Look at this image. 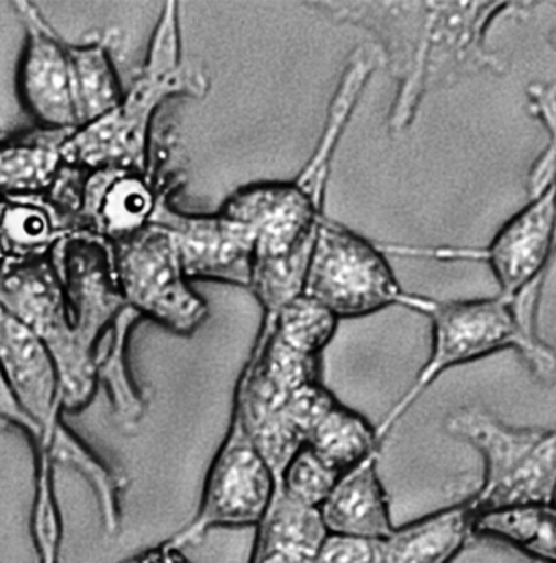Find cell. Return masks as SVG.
I'll return each mask as SVG.
<instances>
[{"label": "cell", "instance_id": "obj_1", "mask_svg": "<svg viewBox=\"0 0 556 563\" xmlns=\"http://www.w3.org/2000/svg\"><path fill=\"white\" fill-rule=\"evenodd\" d=\"M305 8L375 38L394 97L388 111L390 136L413 126L427 95L479 74L502 75L487 34L493 22L530 14L533 2H434V0H315Z\"/></svg>", "mask_w": 556, "mask_h": 563}, {"label": "cell", "instance_id": "obj_2", "mask_svg": "<svg viewBox=\"0 0 556 563\" xmlns=\"http://www.w3.org/2000/svg\"><path fill=\"white\" fill-rule=\"evenodd\" d=\"M212 81L209 71L186 60L180 38V4L160 9L146 60L124 88L120 103L100 120L78 128L62 144L65 164L84 173L123 169L149 173L156 118L167 101L202 100Z\"/></svg>", "mask_w": 556, "mask_h": 563}, {"label": "cell", "instance_id": "obj_3", "mask_svg": "<svg viewBox=\"0 0 556 563\" xmlns=\"http://www.w3.org/2000/svg\"><path fill=\"white\" fill-rule=\"evenodd\" d=\"M408 309L430 319L431 354L407 394L375 427L380 446L414 401L444 372L457 365L513 349L538 380L549 384L556 378V352L536 331L538 306L510 301L500 295L466 301H437L413 295Z\"/></svg>", "mask_w": 556, "mask_h": 563}, {"label": "cell", "instance_id": "obj_4", "mask_svg": "<svg viewBox=\"0 0 556 563\" xmlns=\"http://www.w3.org/2000/svg\"><path fill=\"white\" fill-rule=\"evenodd\" d=\"M329 179L302 167L292 180L238 187L219 212L242 223L255 239L249 291L263 312L278 311L301 296L309 256L325 219Z\"/></svg>", "mask_w": 556, "mask_h": 563}, {"label": "cell", "instance_id": "obj_5", "mask_svg": "<svg viewBox=\"0 0 556 563\" xmlns=\"http://www.w3.org/2000/svg\"><path fill=\"white\" fill-rule=\"evenodd\" d=\"M446 431L482 456V483L467 499L474 516L556 504V430L510 427L482 408L464 407L447 417Z\"/></svg>", "mask_w": 556, "mask_h": 563}, {"label": "cell", "instance_id": "obj_6", "mask_svg": "<svg viewBox=\"0 0 556 563\" xmlns=\"http://www.w3.org/2000/svg\"><path fill=\"white\" fill-rule=\"evenodd\" d=\"M401 288L378 243L335 220H322L309 256L301 296L341 319L367 318L391 306L407 308Z\"/></svg>", "mask_w": 556, "mask_h": 563}, {"label": "cell", "instance_id": "obj_7", "mask_svg": "<svg viewBox=\"0 0 556 563\" xmlns=\"http://www.w3.org/2000/svg\"><path fill=\"white\" fill-rule=\"evenodd\" d=\"M64 299V319L75 361L85 378L98 382V354L127 308L114 273L113 246L94 233H67L51 253Z\"/></svg>", "mask_w": 556, "mask_h": 563}, {"label": "cell", "instance_id": "obj_8", "mask_svg": "<svg viewBox=\"0 0 556 563\" xmlns=\"http://www.w3.org/2000/svg\"><path fill=\"white\" fill-rule=\"evenodd\" d=\"M113 246L114 273L127 308L182 338L209 319V305L184 273L173 236L163 227H144Z\"/></svg>", "mask_w": 556, "mask_h": 563}, {"label": "cell", "instance_id": "obj_9", "mask_svg": "<svg viewBox=\"0 0 556 563\" xmlns=\"http://www.w3.org/2000/svg\"><path fill=\"white\" fill-rule=\"evenodd\" d=\"M275 490V474L253 443L242 410L233 407L229 433L207 474L197 516L167 542L186 550L213 529L256 527Z\"/></svg>", "mask_w": 556, "mask_h": 563}, {"label": "cell", "instance_id": "obj_10", "mask_svg": "<svg viewBox=\"0 0 556 563\" xmlns=\"http://www.w3.org/2000/svg\"><path fill=\"white\" fill-rule=\"evenodd\" d=\"M174 173L170 170L164 179L151 223L173 236L189 282L202 279L249 289L255 262L252 232L219 210L190 213L177 209L174 197L186 184V176Z\"/></svg>", "mask_w": 556, "mask_h": 563}, {"label": "cell", "instance_id": "obj_11", "mask_svg": "<svg viewBox=\"0 0 556 563\" xmlns=\"http://www.w3.org/2000/svg\"><path fill=\"white\" fill-rule=\"evenodd\" d=\"M0 308L27 325L47 345L60 375L64 408L81 410L90 405L98 385H90L78 372L65 325L60 283L51 255L4 260L0 265Z\"/></svg>", "mask_w": 556, "mask_h": 563}, {"label": "cell", "instance_id": "obj_12", "mask_svg": "<svg viewBox=\"0 0 556 563\" xmlns=\"http://www.w3.org/2000/svg\"><path fill=\"white\" fill-rule=\"evenodd\" d=\"M12 8L25 32L18 67L22 108L42 130H77L67 42L37 4L19 0Z\"/></svg>", "mask_w": 556, "mask_h": 563}, {"label": "cell", "instance_id": "obj_13", "mask_svg": "<svg viewBox=\"0 0 556 563\" xmlns=\"http://www.w3.org/2000/svg\"><path fill=\"white\" fill-rule=\"evenodd\" d=\"M512 217L486 249H467V260L486 262L496 276L499 295L515 301L540 296L556 255V213L553 183Z\"/></svg>", "mask_w": 556, "mask_h": 563}, {"label": "cell", "instance_id": "obj_14", "mask_svg": "<svg viewBox=\"0 0 556 563\" xmlns=\"http://www.w3.org/2000/svg\"><path fill=\"white\" fill-rule=\"evenodd\" d=\"M0 364L32 423L38 428V453L51 450L62 431V384L47 345L27 325L0 308Z\"/></svg>", "mask_w": 556, "mask_h": 563}, {"label": "cell", "instance_id": "obj_15", "mask_svg": "<svg viewBox=\"0 0 556 563\" xmlns=\"http://www.w3.org/2000/svg\"><path fill=\"white\" fill-rule=\"evenodd\" d=\"M378 456L380 450L342 473L319 507L327 533L367 539H387L393 533L390 503L378 476Z\"/></svg>", "mask_w": 556, "mask_h": 563}, {"label": "cell", "instance_id": "obj_16", "mask_svg": "<svg viewBox=\"0 0 556 563\" xmlns=\"http://www.w3.org/2000/svg\"><path fill=\"white\" fill-rule=\"evenodd\" d=\"M325 537L319 510L289 499L276 484L271 504L256 526L249 563H318Z\"/></svg>", "mask_w": 556, "mask_h": 563}, {"label": "cell", "instance_id": "obj_17", "mask_svg": "<svg viewBox=\"0 0 556 563\" xmlns=\"http://www.w3.org/2000/svg\"><path fill=\"white\" fill-rule=\"evenodd\" d=\"M474 537L469 500L394 527L385 539V563H451Z\"/></svg>", "mask_w": 556, "mask_h": 563}, {"label": "cell", "instance_id": "obj_18", "mask_svg": "<svg viewBox=\"0 0 556 563\" xmlns=\"http://www.w3.org/2000/svg\"><path fill=\"white\" fill-rule=\"evenodd\" d=\"M116 41L118 31H110L80 44H68L77 130L110 113L123 97L113 54Z\"/></svg>", "mask_w": 556, "mask_h": 563}, {"label": "cell", "instance_id": "obj_19", "mask_svg": "<svg viewBox=\"0 0 556 563\" xmlns=\"http://www.w3.org/2000/svg\"><path fill=\"white\" fill-rule=\"evenodd\" d=\"M71 131H37L0 141V199L47 196L64 173L62 144Z\"/></svg>", "mask_w": 556, "mask_h": 563}, {"label": "cell", "instance_id": "obj_20", "mask_svg": "<svg viewBox=\"0 0 556 563\" xmlns=\"http://www.w3.org/2000/svg\"><path fill=\"white\" fill-rule=\"evenodd\" d=\"M71 229L47 196L0 199V250L5 258L51 255Z\"/></svg>", "mask_w": 556, "mask_h": 563}, {"label": "cell", "instance_id": "obj_21", "mask_svg": "<svg viewBox=\"0 0 556 563\" xmlns=\"http://www.w3.org/2000/svg\"><path fill=\"white\" fill-rule=\"evenodd\" d=\"M499 540L533 563H556V504L492 510L474 516V537Z\"/></svg>", "mask_w": 556, "mask_h": 563}, {"label": "cell", "instance_id": "obj_22", "mask_svg": "<svg viewBox=\"0 0 556 563\" xmlns=\"http://www.w3.org/2000/svg\"><path fill=\"white\" fill-rule=\"evenodd\" d=\"M141 321L133 309H124L108 334V344L98 354V382L107 387L114 411L126 427H136L146 411V400L134 382L127 357L131 332Z\"/></svg>", "mask_w": 556, "mask_h": 563}, {"label": "cell", "instance_id": "obj_23", "mask_svg": "<svg viewBox=\"0 0 556 563\" xmlns=\"http://www.w3.org/2000/svg\"><path fill=\"white\" fill-rule=\"evenodd\" d=\"M305 446L311 448L324 463L341 474L357 466L381 448L377 441V431L367 418L341 401L309 434Z\"/></svg>", "mask_w": 556, "mask_h": 563}, {"label": "cell", "instance_id": "obj_24", "mask_svg": "<svg viewBox=\"0 0 556 563\" xmlns=\"http://www.w3.org/2000/svg\"><path fill=\"white\" fill-rule=\"evenodd\" d=\"M271 318L278 334L298 351L321 357L331 344L338 321L321 306L304 296H298L278 311L263 312Z\"/></svg>", "mask_w": 556, "mask_h": 563}, {"label": "cell", "instance_id": "obj_25", "mask_svg": "<svg viewBox=\"0 0 556 563\" xmlns=\"http://www.w3.org/2000/svg\"><path fill=\"white\" fill-rule=\"evenodd\" d=\"M341 473L332 470L309 446H302L289 461L281 477L276 481L282 493L301 504L318 509L334 489Z\"/></svg>", "mask_w": 556, "mask_h": 563}, {"label": "cell", "instance_id": "obj_26", "mask_svg": "<svg viewBox=\"0 0 556 563\" xmlns=\"http://www.w3.org/2000/svg\"><path fill=\"white\" fill-rule=\"evenodd\" d=\"M530 108L548 131V146L535 161L529 179V197L543 192L556 176V88H529Z\"/></svg>", "mask_w": 556, "mask_h": 563}, {"label": "cell", "instance_id": "obj_27", "mask_svg": "<svg viewBox=\"0 0 556 563\" xmlns=\"http://www.w3.org/2000/svg\"><path fill=\"white\" fill-rule=\"evenodd\" d=\"M337 404V398L321 384V380H312L296 388L289 395L288 400L282 405L281 413L305 444L309 434Z\"/></svg>", "mask_w": 556, "mask_h": 563}, {"label": "cell", "instance_id": "obj_28", "mask_svg": "<svg viewBox=\"0 0 556 563\" xmlns=\"http://www.w3.org/2000/svg\"><path fill=\"white\" fill-rule=\"evenodd\" d=\"M318 563H385V539L327 533Z\"/></svg>", "mask_w": 556, "mask_h": 563}, {"label": "cell", "instance_id": "obj_29", "mask_svg": "<svg viewBox=\"0 0 556 563\" xmlns=\"http://www.w3.org/2000/svg\"><path fill=\"white\" fill-rule=\"evenodd\" d=\"M0 421L21 428L34 440V443H37L38 438H41L38 428L32 423L31 418L25 415L21 405H19L18 398H15L14 391L9 385L8 377H5L2 364H0Z\"/></svg>", "mask_w": 556, "mask_h": 563}, {"label": "cell", "instance_id": "obj_30", "mask_svg": "<svg viewBox=\"0 0 556 563\" xmlns=\"http://www.w3.org/2000/svg\"><path fill=\"white\" fill-rule=\"evenodd\" d=\"M121 563H193L190 556L187 555L186 550L179 547L170 545L167 540H164L159 545L149 547L144 552L131 556Z\"/></svg>", "mask_w": 556, "mask_h": 563}, {"label": "cell", "instance_id": "obj_31", "mask_svg": "<svg viewBox=\"0 0 556 563\" xmlns=\"http://www.w3.org/2000/svg\"><path fill=\"white\" fill-rule=\"evenodd\" d=\"M553 190H555V213H556V176H555V179H553Z\"/></svg>", "mask_w": 556, "mask_h": 563}, {"label": "cell", "instance_id": "obj_32", "mask_svg": "<svg viewBox=\"0 0 556 563\" xmlns=\"http://www.w3.org/2000/svg\"><path fill=\"white\" fill-rule=\"evenodd\" d=\"M4 260H5L4 252H2V250H0V265H2V263H4Z\"/></svg>", "mask_w": 556, "mask_h": 563}]
</instances>
